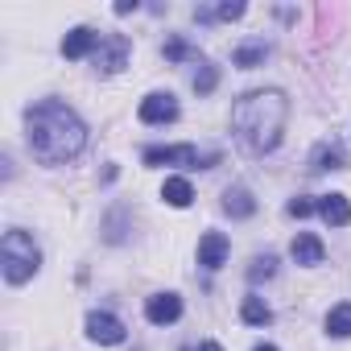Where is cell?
Instances as JSON below:
<instances>
[{"mask_svg":"<svg viewBox=\"0 0 351 351\" xmlns=\"http://www.w3.org/2000/svg\"><path fill=\"white\" fill-rule=\"evenodd\" d=\"M145 318L153 326H169V322H178L182 318V298L178 293H153L145 302Z\"/></svg>","mask_w":351,"mask_h":351,"instance_id":"8","label":"cell"},{"mask_svg":"<svg viewBox=\"0 0 351 351\" xmlns=\"http://www.w3.org/2000/svg\"><path fill=\"white\" fill-rule=\"evenodd\" d=\"M223 261H228V236L223 232H207L199 240V265L203 269H219Z\"/></svg>","mask_w":351,"mask_h":351,"instance_id":"9","label":"cell"},{"mask_svg":"<svg viewBox=\"0 0 351 351\" xmlns=\"http://www.w3.org/2000/svg\"><path fill=\"white\" fill-rule=\"evenodd\" d=\"M136 116H141L145 124H169V120H178V99H173L169 91H153V95L141 99Z\"/></svg>","mask_w":351,"mask_h":351,"instance_id":"7","label":"cell"},{"mask_svg":"<svg viewBox=\"0 0 351 351\" xmlns=\"http://www.w3.org/2000/svg\"><path fill=\"white\" fill-rule=\"evenodd\" d=\"M161 199H165L169 207H191V203H195V186H191L186 178H165Z\"/></svg>","mask_w":351,"mask_h":351,"instance_id":"15","label":"cell"},{"mask_svg":"<svg viewBox=\"0 0 351 351\" xmlns=\"http://www.w3.org/2000/svg\"><path fill=\"white\" fill-rule=\"evenodd\" d=\"M343 165H347V157H343L339 145H318L314 149V169H343Z\"/></svg>","mask_w":351,"mask_h":351,"instance_id":"19","label":"cell"},{"mask_svg":"<svg viewBox=\"0 0 351 351\" xmlns=\"http://www.w3.org/2000/svg\"><path fill=\"white\" fill-rule=\"evenodd\" d=\"M223 211H228L232 219H248V215H256V199H252V191H244V186H228V191H223Z\"/></svg>","mask_w":351,"mask_h":351,"instance_id":"13","label":"cell"},{"mask_svg":"<svg viewBox=\"0 0 351 351\" xmlns=\"http://www.w3.org/2000/svg\"><path fill=\"white\" fill-rule=\"evenodd\" d=\"M141 161H145V165H186V169L203 165V169H211V165L219 161V153L199 157L195 145H149V149L141 153Z\"/></svg>","mask_w":351,"mask_h":351,"instance_id":"4","label":"cell"},{"mask_svg":"<svg viewBox=\"0 0 351 351\" xmlns=\"http://www.w3.org/2000/svg\"><path fill=\"white\" fill-rule=\"evenodd\" d=\"M240 318H244L248 326H269V322H273V310H269L261 298H244V306H240Z\"/></svg>","mask_w":351,"mask_h":351,"instance_id":"17","label":"cell"},{"mask_svg":"<svg viewBox=\"0 0 351 351\" xmlns=\"http://www.w3.org/2000/svg\"><path fill=\"white\" fill-rule=\"evenodd\" d=\"M318 215H322L330 228H347V223H351V203H347V195H322V199H318Z\"/></svg>","mask_w":351,"mask_h":351,"instance_id":"11","label":"cell"},{"mask_svg":"<svg viewBox=\"0 0 351 351\" xmlns=\"http://www.w3.org/2000/svg\"><path fill=\"white\" fill-rule=\"evenodd\" d=\"M326 330H330L335 339H347V335H351V302L330 306V314H326Z\"/></svg>","mask_w":351,"mask_h":351,"instance_id":"16","label":"cell"},{"mask_svg":"<svg viewBox=\"0 0 351 351\" xmlns=\"http://www.w3.org/2000/svg\"><path fill=\"white\" fill-rule=\"evenodd\" d=\"M289 252H293V261H298V265H322V256H326L322 240H318V236H310V232H298V236H293V244H289Z\"/></svg>","mask_w":351,"mask_h":351,"instance_id":"12","label":"cell"},{"mask_svg":"<svg viewBox=\"0 0 351 351\" xmlns=\"http://www.w3.org/2000/svg\"><path fill=\"white\" fill-rule=\"evenodd\" d=\"M265 58H269V46H265V42H244V46L232 50V66H240V71H252V66H261Z\"/></svg>","mask_w":351,"mask_h":351,"instance_id":"14","label":"cell"},{"mask_svg":"<svg viewBox=\"0 0 351 351\" xmlns=\"http://www.w3.org/2000/svg\"><path fill=\"white\" fill-rule=\"evenodd\" d=\"M161 54H165V58H169V62H182V58H195V50H191V46H186V42H182V38H169V42H165V50H161Z\"/></svg>","mask_w":351,"mask_h":351,"instance_id":"22","label":"cell"},{"mask_svg":"<svg viewBox=\"0 0 351 351\" xmlns=\"http://www.w3.org/2000/svg\"><path fill=\"white\" fill-rule=\"evenodd\" d=\"M128 54H132L128 38H124V34H108V38H99V46H95V71H99V75H116V71L128 62Z\"/></svg>","mask_w":351,"mask_h":351,"instance_id":"5","label":"cell"},{"mask_svg":"<svg viewBox=\"0 0 351 351\" xmlns=\"http://www.w3.org/2000/svg\"><path fill=\"white\" fill-rule=\"evenodd\" d=\"M128 13H136V0H120L116 5V17H128Z\"/></svg>","mask_w":351,"mask_h":351,"instance_id":"24","label":"cell"},{"mask_svg":"<svg viewBox=\"0 0 351 351\" xmlns=\"http://www.w3.org/2000/svg\"><path fill=\"white\" fill-rule=\"evenodd\" d=\"M256 351H277V347H273V343H261V347H256Z\"/></svg>","mask_w":351,"mask_h":351,"instance_id":"26","label":"cell"},{"mask_svg":"<svg viewBox=\"0 0 351 351\" xmlns=\"http://www.w3.org/2000/svg\"><path fill=\"white\" fill-rule=\"evenodd\" d=\"M215 83H219V66L203 62V66H199V75H195V91H199V95H211V91H215Z\"/></svg>","mask_w":351,"mask_h":351,"instance_id":"21","label":"cell"},{"mask_svg":"<svg viewBox=\"0 0 351 351\" xmlns=\"http://www.w3.org/2000/svg\"><path fill=\"white\" fill-rule=\"evenodd\" d=\"M25 136H29V149L42 165H62V161L83 153L87 124L62 99H42L25 112Z\"/></svg>","mask_w":351,"mask_h":351,"instance_id":"1","label":"cell"},{"mask_svg":"<svg viewBox=\"0 0 351 351\" xmlns=\"http://www.w3.org/2000/svg\"><path fill=\"white\" fill-rule=\"evenodd\" d=\"M124 322L116 318V314H108V310H91L87 314V339L91 343H99V347H116V343H124Z\"/></svg>","mask_w":351,"mask_h":351,"instance_id":"6","label":"cell"},{"mask_svg":"<svg viewBox=\"0 0 351 351\" xmlns=\"http://www.w3.org/2000/svg\"><path fill=\"white\" fill-rule=\"evenodd\" d=\"M244 17V5L232 0V5H219V9H195V21H236Z\"/></svg>","mask_w":351,"mask_h":351,"instance_id":"18","label":"cell"},{"mask_svg":"<svg viewBox=\"0 0 351 351\" xmlns=\"http://www.w3.org/2000/svg\"><path fill=\"white\" fill-rule=\"evenodd\" d=\"M0 261H5V277H9V285H21V281H29V277L42 269V252H38L34 236L21 232V228L5 232V240H0Z\"/></svg>","mask_w":351,"mask_h":351,"instance_id":"3","label":"cell"},{"mask_svg":"<svg viewBox=\"0 0 351 351\" xmlns=\"http://www.w3.org/2000/svg\"><path fill=\"white\" fill-rule=\"evenodd\" d=\"M273 273H277V256H273V252H265V256H256V261H252L248 281H252V285H261V281H269Z\"/></svg>","mask_w":351,"mask_h":351,"instance_id":"20","label":"cell"},{"mask_svg":"<svg viewBox=\"0 0 351 351\" xmlns=\"http://www.w3.org/2000/svg\"><path fill=\"white\" fill-rule=\"evenodd\" d=\"M293 219H306V215H314L318 211V203H310V199H289V207H285Z\"/></svg>","mask_w":351,"mask_h":351,"instance_id":"23","label":"cell"},{"mask_svg":"<svg viewBox=\"0 0 351 351\" xmlns=\"http://www.w3.org/2000/svg\"><path fill=\"white\" fill-rule=\"evenodd\" d=\"M95 46H99V34L87 29V25H79V29H71V34L62 38V54H66V58H87Z\"/></svg>","mask_w":351,"mask_h":351,"instance_id":"10","label":"cell"},{"mask_svg":"<svg viewBox=\"0 0 351 351\" xmlns=\"http://www.w3.org/2000/svg\"><path fill=\"white\" fill-rule=\"evenodd\" d=\"M285 120H289V99L285 91L277 87H261V91H244L236 104H232V132L236 141L248 149V153H273L281 145V132H285Z\"/></svg>","mask_w":351,"mask_h":351,"instance_id":"2","label":"cell"},{"mask_svg":"<svg viewBox=\"0 0 351 351\" xmlns=\"http://www.w3.org/2000/svg\"><path fill=\"white\" fill-rule=\"evenodd\" d=\"M199 351H223V347H219V343H203Z\"/></svg>","mask_w":351,"mask_h":351,"instance_id":"25","label":"cell"}]
</instances>
